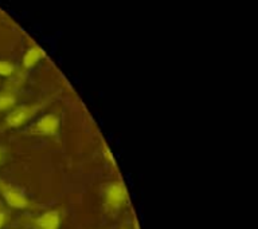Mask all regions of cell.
I'll use <instances>...</instances> for the list:
<instances>
[{"mask_svg":"<svg viewBox=\"0 0 258 229\" xmlns=\"http://www.w3.org/2000/svg\"><path fill=\"white\" fill-rule=\"evenodd\" d=\"M128 200V190H126V186L124 185V182L112 181V182L105 185L104 205L108 212H118L126 205Z\"/></svg>","mask_w":258,"mask_h":229,"instance_id":"cell-1","label":"cell"},{"mask_svg":"<svg viewBox=\"0 0 258 229\" xmlns=\"http://www.w3.org/2000/svg\"><path fill=\"white\" fill-rule=\"evenodd\" d=\"M47 103L48 100H43V102H38V103L24 104V106L16 107L4 120V128L15 129L23 126V125H26L28 121L31 120L32 117H35Z\"/></svg>","mask_w":258,"mask_h":229,"instance_id":"cell-2","label":"cell"},{"mask_svg":"<svg viewBox=\"0 0 258 229\" xmlns=\"http://www.w3.org/2000/svg\"><path fill=\"white\" fill-rule=\"evenodd\" d=\"M0 194L14 209H27L31 206V202L26 194L7 181L0 180Z\"/></svg>","mask_w":258,"mask_h":229,"instance_id":"cell-3","label":"cell"},{"mask_svg":"<svg viewBox=\"0 0 258 229\" xmlns=\"http://www.w3.org/2000/svg\"><path fill=\"white\" fill-rule=\"evenodd\" d=\"M60 121L55 114H47L43 116L40 120L35 122V125L31 128V134L34 136H43V137H52L56 136L59 132Z\"/></svg>","mask_w":258,"mask_h":229,"instance_id":"cell-4","label":"cell"},{"mask_svg":"<svg viewBox=\"0 0 258 229\" xmlns=\"http://www.w3.org/2000/svg\"><path fill=\"white\" fill-rule=\"evenodd\" d=\"M36 229H59L60 214L59 210H47L34 220Z\"/></svg>","mask_w":258,"mask_h":229,"instance_id":"cell-5","label":"cell"},{"mask_svg":"<svg viewBox=\"0 0 258 229\" xmlns=\"http://www.w3.org/2000/svg\"><path fill=\"white\" fill-rule=\"evenodd\" d=\"M44 56L43 50L40 47H31L26 52V55L23 56V66L24 68H31L32 66H35L42 58Z\"/></svg>","mask_w":258,"mask_h":229,"instance_id":"cell-6","label":"cell"},{"mask_svg":"<svg viewBox=\"0 0 258 229\" xmlns=\"http://www.w3.org/2000/svg\"><path fill=\"white\" fill-rule=\"evenodd\" d=\"M16 103V95L14 88H7L0 92V111L10 110Z\"/></svg>","mask_w":258,"mask_h":229,"instance_id":"cell-7","label":"cell"},{"mask_svg":"<svg viewBox=\"0 0 258 229\" xmlns=\"http://www.w3.org/2000/svg\"><path fill=\"white\" fill-rule=\"evenodd\" d=\"M15 72V66L6 60H0V75L11 76Z\"/></svg>","mask_w":258,"mask_h":229,"instance_id":"cell-8","label":"cell"},{"mask_svg":"<svg viewBox=\"0 0 258 229\" xmlns=\"http://www.w3.org/2000/svg\"><path fill=\"white\" fill-rule=\"evenodd\" d=\"M7 221H8V213L6 212V210L3 209V206L0 205V229L7 224Z\"/></svg>","mask_w":258,"mask_h":229,"instance_id":"cell-9","label":"cell"},{"mask_svg":"<svg viewBox=\"0 0 258 229\" xmlns=\"http://www.w3.org/2000/svg\"><path fill=\"white\" fill-rule=\"evenodd\" d=\"M3 157H4V152H3V149L0 148V164H2V161H3Z\"/></svg>","mask_w":258,"mask_h":229,"instance_id":"cell-10","label":"cell"}]
</instances>
